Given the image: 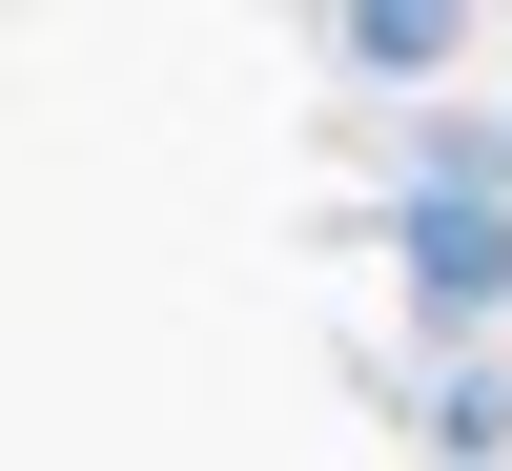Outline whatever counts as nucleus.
<instances>
[{"label":"nucleus","instance_id":"1","mask_svg":"<svg viewBox=\"0 0 512 471\" xmlns=\"http://www.w3.org/2000/svg\"><path fill=\"white\" fill-rule=\"evenodd\" d=\"M390 246H410V308L431 328H492L512 308V205H390Z\"/></svg>","mask_w":512,"mask_h":471},{"label":"nucleus","instance_id":"2","mask_svg":"<svg viewBox=\"0 0 512 471\" xmlns=\"http://www.w3.org/2000/svg\"><path fill=\"white\" fill-rule=\"evenodd\" d=\"M451 62H472L451 0H369V21H349V82H451Z\"/></svg>","mask_w":512,"mask_h":471}]
</instances>
